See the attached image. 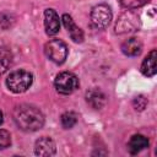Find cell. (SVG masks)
<instances>
[{
  "label": "cell",
  "mask_w": 157,
  "mask_h": 157,
  "mask_svg": "<svg viewBox=\"0 0 157 157\" xmlns=\"http://www.w3.org/2000/svg\"><path fill=\"white\" fill-rule=\"evenodd\" d=\"M13 121L16 125L27 132L37 131L44 125L43 113L34 105L31 104H20L13 110Z\"/></svg>",
  "instance_id": "obj_1"
},
{
  "label": "cell",
  "mask_w": 157,
  "mask_h": 157,
  "mask_svg": "<svg viewBox=\"0 0 157 157\" xmlns=\"http://www.w3.org/2000/svg\"><path fill=\"white\" fill-rule=\"evenodd\" d=\"M33 83V75L27 70H15L6 78L7 88L13 93L26 92Z\"/></svg>",
  "instance_id": "obj_2"
},
{
  "label": "cell",
  "mask_w": 157,
  "mask_h": 157,
  "mask_svg": "<svg viewBox=\"0 0 157 157\" xmlns=\"http://www.w3.org/2000/svg\"><path fill=\"white\" fill-rule=\"evenodd\" d=\"M78 78L75 74L70 71L59 72L54 80V86L60 94H71L78 88Z\"/></svg>",
  "instance_id": "obj_3"
},
{
  "label": "cell",
  "mask_w": 157,
  "mask_h": 157,
  "mask_svg": "<svg viewBox=\"0 0 157 157\" xmlns=\"http://www.w3.org/2000/svg\"><path fill=\"white\" fill-rule=\"evenodd\" d=\"M44 53L49 60L60 65L67 58V47L60 39H52L44 45Z\"/></svg>",
  "instance_id": "obj_4"
},
{
  "label": "cell",
  "mask_w": 157,
  "mask_h": 157,
  "mask_svg": "<svg viewBox=\"0 0 157 157\" xmlns=\"http://www.w3.org/2000/svg\"><path fill=\"white\" fill-rule=\"evenodd\" d=\"M139 27V16L131 11L123 12L115 22V33L124 34L136 31Z\"/></svg>",
  "instance_id": "obj_5"
},
{
  "label": "cell",
  "mask_w": 157,
  "mask_h": 157,
  "mask_svg": "<svg viewBox=\"0 0 157 157\" xmlns=\"http://www.w3.org/2000/svg\"><path fill=\"white\" fill-rule=\"evenodd\" d=\"M112 10L105 4L96 5L91 11V21L97 28H105L112 21Z\"/></svg>",
  "instance_id": "obj_6"
},
{
  "label": "cell",
  "mask_w": 157,
  "mask_h": 157,
  "mask_svg": "<svg viewBox=\"0 0 157 157\" xmlns=\"http://www.w3.org/2000/svg\"><path fill=\"white\" fill-rule=\"evenodd\" d=\"M56 152V147H55V142L48 137V136H43L39 137L36 141L34 145V153L37 156H42V157H48V156H53Z\"/></svg>",
  "instance_id": "obj_7"
},
{
  "label": "cell",
  "mask_w": 157,
  "mask_h": 157,
  "mask_svg": "<svg viewBox=\"0 0 157 157\" xmlns=\"http://www.w3.org/2000/svg\"><path fill=\"white\" fill-rule=\"evenodd\" d=\"M44 27L48 36H54L60 29V18L55 10L47 9L44 11Z\"/></svg>",
  "instance_id": "obj_8"
},
{
  "label": "cell",
  "mask_w": 157,
  "mask_h": 157,
  "mask_svg": "<svg viewBox=\"0 0 157 157\" xmlns=\"http://www.w3.org/2000/svg\"><path fill=\"white\" fill-rule=\"evenodd\" d=\"M61 20H63V23H64V26H65V28H66V31H67L70 38H71L75 43H81V42L83 40V32H82V29L74 22L72 17H71L70 15H67V13H64L63 17H61Z\"/></svg>",
  "instance_id": "obj_9"
},
{
  "label": "cell",
  "mask_w": 157,
  "mask_h": 157,
  "mask_svg": "<svg viewBox=\"0 0 157 157\" xmlns=\"http://www.w3.org/2000/svg\"><path fill=\"white\" fill-rule=\"evenodd\" d=\"M86 102L93 108V109H102L105 105V96L99 88H91L86 92Z\"/></svg>",
  "instance_id": "obj_10"
},
{
  "label": "cell",
  "mask_w": 157,
  "mask_h": 157,
  "mask_svg": "<svg viewBox=\"0 0 157 157\" xmlns=\"http://www.w3.org/2000/svg\"><path fill=\"white\" fill-rule=\"evenodd\" d=\"M148 139L144 135L136 134L132 135L128 142V151L130 152V155H137L141 151H144L145 148L148 147Z\"/></svg>",
  "instance_id": "obj_11"
},
{
  "label": "cell",
  "mask_w": 157,
  "mask_h": 157,
  "mask_svg": "<svg viewBox=\"0 0 157 157\" xmlns=\"http://www.w3.org/2000/svg\"><path fill=\"white\" fill-rule=\"evenodd\" d=\"M156 59H157V50L152 49L147 56L144 59L142 64H141V72L142 75L147 76V77H152L156 75Z\"/></svg>",
  "instance_id": "obj_12"
},
{
  "label": "cell",
  "mask_w": 157,
  "mask_h": 157,
  "mask_svg": "<svg viewBox=\"0 0 157 157\" xmlns=\"http://www.w3.org/2000/svg\"><path fill=\"white\" fill-rule=\"evenodd\" d=\"M142 50V43L137 38H129L121 44V52L128 56H137Z\"/></svg>",
  "instance_id": "obj_13"
},
{
  "label": "cell",
  "mask_w": 157,
  "mask_h": 157,
  "mask_svg": "<svg viewBox=\"0 0 157 157\" xmlns=\"http://www.w3.org/2000/svg\"><path fill=\"white\" fill-rule=\"evenodd\" d=\"M12 61L11 52L6 48H0V76L9 69Z\"/></svg>",
  "instance_id": "obj_14"
},
{
  "label": "cell",
  "mask_w": 157,
  "mask_h": 157,
  "mask_svg": "<svg viewBox=\"0 0 157 157\" xmlns=\"http://www.w3.org/2000/svg\"><path fill=\"white\" fill-rule=\"evenodd\" d=\"M77 119H78V117H77V114L75 112H66V113H64L61 115L60 123H61L64 129H71L72 126L76 125Z\"/></svg>",
  "instance_id": "obj_15"
},
{
  "label": "cell",
  "mask_w": 157,
  "mask_h": 157,
  "mask_svg": "<svg viewBox=\"0 0 157 157\" xmlns=\"http://www.w3.org/2000/svg\"><path fill=\"white\" fill-rule=\"evenodd\" d=\"M151 0H119L120 5L125 9H137V7H141L146 4H148Z\"/></svg>",
  "instance_id": "obj_16"
},
{
  "label": "cell",
  "mask_w": 157,
  "mask_h": 157,
  "mask_svg": "<svg viewBox=\"0 0 157 157\" xmlns=\"http://www.w3.org/2000/svg\"><path fill=\"white\" fill-rule=\"evenodd\" d=\"M13 23H15V17H13L11 13L4 12V13L0 15V26H1L4 29H7V28L12 27Z\"/></svg>",
  "instance_id": "obj_17"
},
{
  "label": "cell",
  "mask_w": 157,
  "mask_h": 157,
  "mask_svg": "<svg viewBox=\"0 0 157 157\" xmlns=\"http://www.w3.org/2000/svg\"><path fill=\"white\" fill-rule=\"evenodd\" d=\"M11 145V135L7 130L0 129V150H5Z\"/></svg>",
  "instance_id": "obj_18"
},
{
  "label": "cell",
  "mask_w": 157,
  "mask_h": 157,
  "mask_svg": "<svg viewBox=\"0 0 157 157\" xmlns=\"http://www.w3.org/2000/svg\"><path fill=\"white\" fill-rule=\"evenodd\" d=\"M146 105H147V98L145 97V96H136L134 99H132V107L136 109V110H139V112H141V110H144L145 108H146Z\"/></svg>",
  "instance_id": "obj_19"
},
{
  "label": "cell",
  "mask_w": 157,
  "mask_h": 157,
  "mask_svg": "<svg viewBox=\"0 0 157 157\" xmlns=\"http://www.w3.org/2000/svg\"><path fill=\"white\" fill-rule=\"evenodd\" d=\"M2 124V112L0 110V125Z\"/></svg>",
  "instance_id": "obj_20"
}]
</instances>
